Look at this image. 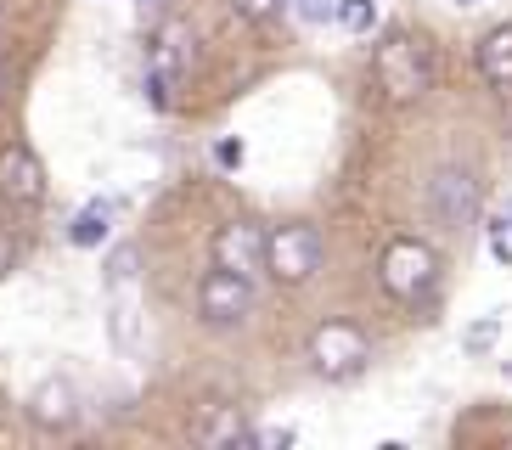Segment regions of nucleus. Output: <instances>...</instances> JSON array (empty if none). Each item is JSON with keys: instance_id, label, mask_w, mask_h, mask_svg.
<instances>
[{"instance_id": "nucleus-14", "label": "nucleus", "mask_w": 512, "mask_h": 450, "mask_svg": "<svg viewBox=\"0 0 512 450\" xmlns=\"http://www.w3.org/2000/svg\"><path fill=\"white\" fill-rule=\"evenodd\" d=\"M338 23L349 34H366L377 23V0H338Z\"/></svg>"}, {"instance_id": "nucleus-10", "label": "nucleus", "mask_w": 512, "mask_h": 450, "mask_svg": "<svg viewBox=\"0 0 512 450\" xmlns=\"http://www.w3.org/2000/svg\"><path fill=\"white\" fill-rule=\"evenodd\" d=\"M29 422L40 434H68L79 422V389L68 377H46V383H34L29 394Z\"/></svg>"}, {"instance_id": "nucleus-17", "label": "nucleus", "mask_w": 512, "mask_h": 450, "mask_svg": "<svg viewBox=\"0 0 512 450\" xmlns=\"http://www.w3.org/2000/svg\"><path fill=\"white\" fill-rule=\"evenodd\" d=\"M293 12H299V23H327V17H338V0H293Z\"/></svg>"}, {"instance_id": "nucleus-24", "label": "nucleus", "mask_w": 512, "mask_h": 450, "mask_svg": "<svg viewBox=\"0 0 512 450\" xmlns=\"http://www.w3.org/2000/svg\"><path fill=\"white\" fill-rule=\"evenodd\" d=\"M501 372H507V383H512V360H507V366H501Z\"/></svg>"}, {"instance_id": "nucleus-6", "label": "nucleus", "mask_w": 512, "mask_h": 450, "mask_svg": "<svg viewBox=\"0 0 512 450\" xmlns=\"http://www.w3.org/2000/svg\"><path fill=\"white\" fill-rule=\"evenodd\" d=\"M428 209H434V220L445 231H467L473 214H479V186H473V175L462 164L434 169V180H428Z\"/></svg>"}, {"instance_id": "nucleus-12", "label": "nucleus", "mask_w": 512, "mask_h": 450, "mask_svg": "<svg viewBox=\"0 0 512 450\" xmlns=\"http://www.w3.org/2000/svg\"><path fill=\"white\" fill-rule=\"evenodd\" d=\"M479 68H484V79H490V85H501V90L512 85V23H501L496 34H484Z\"/></svg>"}, {"instance_id": "nucleus-26", "label": "nucleus", "mask_w": 512, "mask_h": 450, "mask_svg": "<svg viewBox=\"0 0 512 450\" xmlns=\"http://www.w3.org/2000/svg\"><path fill=\"white\" fill-rule=\"evenodd\" d=\"M462 6H473V0H462Z\"/></svg>"}, {"instance_id": "nucleus-2", "label": "nucleus", "mask_w": 512, "mask_h": 450, "mask_svg": "<svg viewBox=\"0 0 512 450\" xmlns=\"http://www.w3.org/2000/svg\"><path fill=\"white\" fill-rule=\"evenodd\" d=\"M265 270H271L276 282H310L321 270V231L304 220L276 225L271 242H265Z\"/></svg>"}, {"instance_id": "nucleus-9", "label": "nucleus", "mask_w": 512, "mask_h": 450, "mask_svg": "<svg viewBox=\"0 0 512 450\" xmlns=\"http://www.w3.org/2000/svg\"><path fill=\"white\" fill-rule=\"evenodd\" d=\"M192 445H203V450H248V445H259V434L242 422L237 405H197Z\"/></svg>"}, {"instance_id": "nucleus-13", "label": "nucleus", "mask_w": 512, "mask_h": 450, "mask_svg": "<svg viewBox=\"0 0 512 450\" xmlns=\"http://www.w3.org/2000/svg\"><path fill=\"white\" fill-rule=\"evenodd\" d=\"M107 220H113V203H91V209H79L74 225H68V242L74 248H96L107 237Z\"/></svg>"}, {"instance_id": "nucleus-7", "label": "nucleus", "mask_w": 512, "mask_h": 450, "mask_svg": "<svg viewBox=\"0 0 512 450\" xmlns=\"http://www.w3.org/2000/svg\"><path fill=\"white\" fill-rule=\"evenodd\" d=\"M186 68H192V29L186 23H169L158 34V45H152V102L169 107V96L186 79Z\"/></svg>"}, {"instance_id": "nucleus-8", "label": "nucleus", "mask_w": 512, "mask_h": 450, "mask_svg": "<svg viewBox=\"0 0 512 450\" xmlns=\"http://www.w3.org/2000/svg\"><path fill=\"white\" fill-rule=\"evenodd\" d=\"M0 197L17 203V209H34L46 197V169H40L34 147H23V141H12V147L0 152Z\"/></svg>"}, {"instance_id": "nucleus-4", "label": "nucleus", "mask_w": 512, "mask_h": 450, "mask_svg": "<svg viewBox=\"0 0 512 450\" xmlns=\"http://www.w3.org/2000/svg\"><path fill=\"white\" fill-rule=\"evenodd\" d=\"M434 248L417 237H394L389 242V254H383V287H389L394 299H422L428 287H434Z\"/></svg>"}, {"instance_id": "nucleus-3", "label": "nucleus", "mask_w": 512, "mask_h": 450, "mask_svg": "<svg viewBox=\"0 0 512 450\" xmlns=\"http://www.w3.org/2000/svg\"><path fill=\"white\" fill-rule=\"evenodd\" d=\"M310 366H316L327 383H349V377L366 366V332L355 321H321L310 332Z\"/></svg>"}, {"instance_id": "nucleus-22", "label": "nucleus", "mask_w": 512, "mask_h": 450, "mask_svg": "<svg viewBox=\"0 0 512 450\" xmlns=\"http://www.w3.org/2000/svg\"><path fill=\"white\" fill-rule=\"evenodd\" d=\"M259 445H293V434H287V428H265V434H259Z\"/></svg>"}, {"instance_id": "nucleus-23", "label": "nucleus", "mask_w": 512, "mask_h": 450, "mask_svg": "<svg viewBox=\"0 0 512 450\" xmlns=\"http://www.w3.org/2000/svg\"><path fill=\"white\" fill-rule=\"evenodd\" d=\"M158 6H164V0H141V17H152Z\"/></svg>"}, {"instance_id": "nucleus-1", "label": "nucleus", "mask_w": 512, "mask_h": 450, "mask_svg": "<svg viewBox=\"0 0 512 450\" xmlns=\"http://www.w3.org/2000/svg\"><path fill=\"white\" fill-rule=\"evenodd\" d=\"M377 85L389 102H417L422 90L434 85V57H428V45L417 34H389V40L377 45Z\"/></svg>"}, {"instance_id": "nucleus-18", "label": "nucleus", "mask_w": 512, "mask_h": 450, "mask_svg": "<svg viewBox=\"0 0 512 450\" xmlns=\"http://www.w3.org/2000/svg\"><path fill=\"white\" fill-rule=\"evenodd\" d=\"M484 231H490V248H496V259H501V265H512V242H507V220H490V225H484Z\"/></svg>"}, {"instance_id": "nucleus-25", "label": "nucleus", "mask_w": 512, "mask_h": 450, "mask_svg": "<svg viewBox=\"0 0 512 450\" xmlns=\"http://www.w3.org/2000/svg\"><path fill=\"white\" fill-rule=\"evenodd\" d=\"M507 231H512V209H507Z\"/></svg>"}, {"instance_id": "nucleus-19", "label": "nucleus", "mask_w": 512, "mask_h": 450, "mask_svg": "<svg viewBox=\"0 0 512 450\" xmlns=\"http://www.w3.org/2000/svg\"><path fill=\"white\" fill-rule=\"evenodd\" d=\"M237 12H242V17H259V23H265V17L282 12V0H237Z\"/></svg>"}, {"instance_id": "nucleus-5", "label": "nucleus", "mask_w": 512, "mask_h": 450, "mask_svg": "<svg viewBox=\"0 0 512 450\" xmlns=\"http://www.w3.org/2000/svg\"><path fill=\"white\" fill-rule=\"evenodd\" d=\"M197 310H203L209 327H237L242 315L254 310V282L237 276V270H226V265H214L203 276V287H197Z\"/></svg>"}, {"instance_id": "nucleus-15", "label": "nucleus", "mask_w": 512, "mask_h": 450, "mask_svg": "<svg viewBox=\"0 0 512 450\" xmlns=\"http://www.w3.org/2000/svg\"><path fill=\"white\" fill-rule=\"evenodd\" d=\"M496 338H501V321L490 315V321H473V327L462 332V349L467 355H484V349H496Z\"/></svg>"}, {"instance_id": "nucleus-21", "label": "nucleus", "mask_w": 512, "mask_h": 450, "mask_svg": "<svg viewBox=\"0 0 512 450\" xmlns=\"http://www.w3.org/2000/svg\"><path fill=\"white\" fill-rule=\"evenodd\" d=\"M17 265V242H12V231H0V276Z\"/></svg>"}, {"instance_id": "nucleus-11", "label": "nucleus", "mask_w": 512, "mask_h": 450, "mask_svg": "<svg viewBox=\"0 0 512 450\" xmlns=\"http://www.w3.org/2000/svg\"><path fill=\"white\" fill-rule=\"evenodd\" d=\"M265 242H271V231H259V225H248V220L220 225V231H214V265H226V270H237V276L254 282V270L265 265Z\"/></svg>"}, {"instance_id": "nucleus-20", "label": "nucleus", "mask_w": 512, "mask_h": 450, "mask_svg": "<svg viewBox=\"0 0 512 450\" xmlns=\"http://www.w3.org/2000/svg\"><path fill=\"white\" fill-rule=\"evenodd\" d=\"M214 158H220L226 169H237L242 164V141H220V147H214Z\"/></svg>"}, {"instance_id": "nucleus-16", "label": "nucleus", "mask_w": 512, "mask_h": 450, "mask_svg": "<svg viewBox=\"0 0 512 450\" xmlns=\"http://www.w3.org/2000/svg\"><path fill=\"white\" fill-rule=\"evenodd\" d=\"M107 282H113V287L136 282V248H130V242H124V248H113V259H107Z\"/></svg>"}]
</instances>
